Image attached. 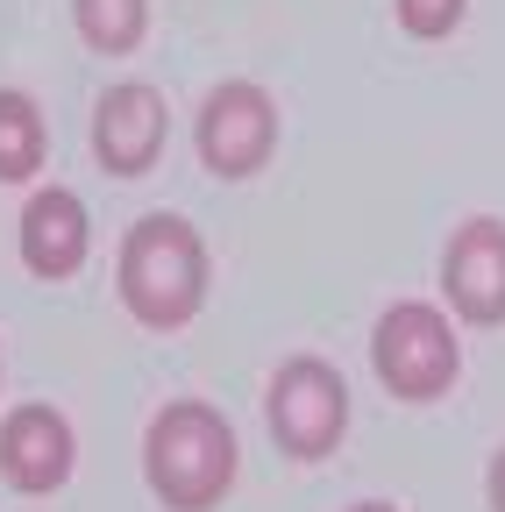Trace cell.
Listing matches in <instances>:
<instances>
[{"instance_id": "obj_1", "label": "cell", "mask_w": 505, "mask_h": 512, "mask_svg": "<svg viewBox=\"0 0 505 512\" xmlns=\"http://www.w3.org/2000/svg\"><path fill=\"white\" fill-rule=\"evenodd\" d=\"M242 448L221 406L207 399H171L150 413L143 427V484L157 491V505L171 512H214L235 491Z\"/></svg>"}, {"instance_id": "obj_2", "label": "cell", "mask_w": 505, "mask_h": 512, "mask_svg": "<svg viewBox=\"0 0 505 512\" xmlns=\"http://www.w3.org/2000/svg\"><path fill=\"white\" fill-rule=\"evenodd\" d=\"M121 306L136 313V328H185L207 306V242L185 214H143L121 235V264H114Z\"/></svg>"}, {"instance_id": "obj_3", "label": "cell", "mask_w": 505, "mask_h": 512, "mask_svg": "<svg viewBox=\"0 0 505 512\" xmlns=\"http://www.w3.org/2000/svg\"><path fill=\"white\" fill-rule=\"evenodd\" d=\"M370 370L392 399L406 406H434L449 384L463 377V342H456V320L427 306V299H399L377 313L370 328Z\"/></svg>"}, {"instance_id": "obj_4", "label": "cell", "mask_w": 505, "mask_h": 512, "mask_svg": "<svg viewBox=\"0 0 505 512\" xmlns=\"http://www.w3.org/2000/svg\"><path fill=\"white\" fill-rule=\"evenodd\" d=\"M264 420L271 441L285 448L292 463H321L342 448L349 434V384L328 356H285L264 384Z\"/></svg>"}, {"instance_id": "obj_5", "label": "cell", "mask_w": 505, "mask_h": 512, "mask_svg": "<svg viewBox=\"0 0 505 512\" xmlns=\"http://www.w3.org/2000/svg\"><path fill=\"white\" fill-rule=\"evenodd\" d=\"M193 143H200V164L214 178H257L278 150V100L257 86V79H228L200 100V121H193Z\"/></svg>"}, {"instance_id": "obj_6", "label": "cell", "mask_w": 505, "mask_h": 512, "mask_svg": "<svg viewBox=\"0 0 505 512\" xmlns=\"http://www.w3.org/2000/svg\"><path fill=\"white\" fill-rule=\"evenodd\" d=\"M441 299L470 328H505V221L470 214L441 249Z\"/></svg>"}, {"instance_id": "obj_7", "label": "cell", "mask_w": 505, "mask_h": 512, "mask_svg": "<svg viewBox=\"0 0 505 512\" xmlns=\"http://www.w3.org/2000/svg\"><path fill=\"white\" fill-rule=\"evenodd\" d=\"M164 136H171V107H164L157 86L121 79V86L100 93V107H93V157H100V171L143 178L164 157Z\"/></svg>"}, {"instance_id": "obj_8", "label": "cell", "mask_w": 505, "mask_h": 512, "mask_svg": "<svg viewBox=\"0 0 505 512\" xmlns=\"http://www.w3.org/2000/svg\"><path fill=\"white\" fill-rule=\"evenodd\" d=\"M72 463H79V441H72V420L57 406H15L0 420V484L8 491L50 498L72 477Z\"/></svg>"}, {"instance_id": "obj_9", "label": "cell", "mask_w": 505, "mask_h": 512, "mask_svg": "<svg viewBox=\"0 0 505 512\" xmlns=\"http://www.w3.org/2000/svg\"><path fill=\"white\" fill-rule=\"evenodd\" d=\"M15 242H22V264H29L36 278H72V271L86 264V249H93L86 200H79V192H65V185H43V192H29Z\"/></svg>"}, {"instance_id": "obj_10", "label": "cell", "mask_w": 505, "mask_h": 512, "mask_svg": "<svg viewBox=\"0 0 505 512\" xmlns=\"http://www.w3.org/2000/svg\"><path fill=\"white\" fill-rule=\"evenodd\" d=\"M50 157V128H43V107L15 86H0V185H22L36 178Z\"/></svg>"}, {"instance_id": "obj_11", "label": "cell", "mask_w": 505, "mask_h": 512, "mask_svg": "<svg viewBox=\"0 0 505 512\" xmlns=\"http://www.w3.org/2000/svg\"><path fill=\"white\" fill-rule=\"evenodd\" d=\"M72 22L100 57H129L150 29V0H72Z\"/></svg>"}, {"instance_id": "obj_12", "label": "cell", "mask_w": 505, "mask_h": 512, "mask_svg": "<svg viewBox=\"0 0 505 512\" xmlns=\"http://www.w3.org/2000/svg\"><path fill=\"white\" fill-rule=\"evenodd\" d=\"M399 8V29L420 36V43H441V36H456V22L470 15V0H392Z\"/></svg>"}, {"instance_id": "obj_13", "label": "cell", "mask_w": 505, "mask_h": 512, "mask_svg": "<svg viewBox=\"0 0 505 512\" xmlns=\"http://www.w3.org/2000/svg\"><path fill=\"white\" fill-rule=\"evenodd\" d=\"M484 498H491V512H505V448H498L491 470H484Z\"/></svg>"}, {"instance_id": "obj_14", "label": "cell", "mask_w": 505, "mask_h": 512, "mask_svg": "<svg viewBox=\"0 0 505 512\" xmlns=\"http://www.w3.org/2000/svg\"><path fill=\"white\" fill-rule=\"evenodd\" d=\"M349 512H399V505H385V498H363V505H349Z\"/></svg>"}]
</instances>
